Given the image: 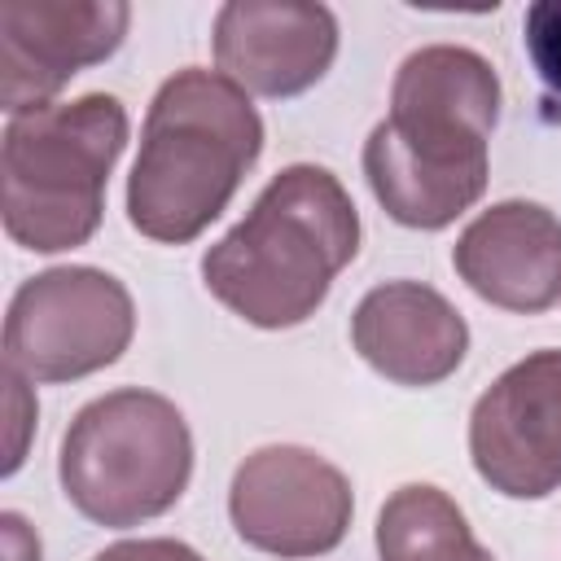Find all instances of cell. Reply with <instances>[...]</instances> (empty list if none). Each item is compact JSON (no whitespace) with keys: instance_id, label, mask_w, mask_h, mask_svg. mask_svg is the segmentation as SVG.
Returning <instances> with one entry per match:
<instances>
[{"instance_id":"5b68a950","label":"cell","mask_w":561,"mask_h":561,"mask_svg":"<svg viewBox=\"0 0 561 561\" xmlns=\"http://www.w3.org/2000/svg\"><path fill=\"white\" fill-rule=\"evenodd\" d=\"M188 473L193 434L184 412L140 386L83 403L61 434V491L101 526H136L167 513L184 495Z\"/></svg>"},{"instance_id":"3957f363","label":"cell","mask_w":561,"mask_h":561,"mask_svg":"<svg viewBox=\"0 0 561 561\" xmlns=\"http://www.w3.org/2000/svg\"><path fill=\"white\" fill-rule=\"evenodd\" d=\"M263 153V118L219 70L184 66L149 101L127 175V219L149 241H193Z\"/></svg>"},{"instance_id":"277c9868","label":"cell","mask_w":561,"mask_h":561,"mask_svg":"<svg viewBox=\"0 0 561 561\" xmlns=\"http://www.w3.org/2000/svg\"><path fill=\"white\" fill-rule=\"evenodd\" d=\"M127 145V110L110 92H83L13 114L0 140L4 232L35 254L83 245L105 210V180Z\"/></svg>"},{"instance_id":"ba28073f","label":"cell","mask_w":561,"mask_h":561,"mask_svg":"<svg viewBox=\"0 0 561 561\" xmlns=\"http://www.w3.org/2000/svg\"><path fill=\"white\" fill-rule=\"evenodd\" d=\"M469 456L500 495L539 500L561 486V351L517 359L478 394Z\"/></svg>"},{"instance_id":"6da1fadb","label":"cell","mask_w":561,"mask_h":561,"mask_svg":"<svg viewBox=\"0 0 561 561\" xmlns=\"http://www.w3.org/2000/svg\"><path fill=\"white\" fill-rule=\"evenodd\" d=\"M500 118L495 66L465 44L408 53L390 83V114L364 140V175L403 228H447L486 188V140Z\"/></svg>"},{"instance_id":"7a4b0ae2","label":"cell","mask_w":561,"mask_h":561,"mask_svg":"<svg viewBox=\"0 0 561 561\" xmlns=\"http://www.w3.org/2000/svg\"><path fill=\"white\" fill-rule=\"evenodd\" d=\"M355 250L359 215L342 180L329 167L294 162L202 254V280L245 324L289 329L316 316Z\"/></svg>"},{"instance_id":"9c48e42d","label":"cell","mask_w":561,"mask_h":561,"mask_svg":"<svg viewBox=\"0 0 561 561\" xmlns=\"http://www.w3.org/2000/svg\"><path fill=\"white\" fill-rule=\"evenodd\" d=\"M123 0H0V105L44 110L83 70L105 61L127 35Z\"/></svg>"},{"instance_id":"7c38bea8","label":"cell","mask_w":561,"mask_h":561,"mask_svg":"<svg viewBox=\"0 0 561 561\" xmlns=\"http://www.w3.org/2000/svg\"><path fill=\"white\" fill-rule=\"evenodd\" d=\"M351 342L386 381L438 386L460 368L469 351V324L434 285L386 280L359 298L351 316Z\"/></svg>"},{"instance_id":"8fae6325","label":"cell","mask_w":561,"mask_h":561,"mask_svg":"<svg viewBox=\"0 0 561 561\" xmlns=\"http://www.w3.org/2000/svg\"><path fill=\"white\" fill-rule=\"evenodd\" d=\"M451 267L491 307L548 311L561 294V219L539 202H495L456 237Z\"/></svg>"},{"instance_id":"8992f818","label":"cell","mask_w":561,"mask_h":561,"mask_svg":"<svg viewBox=\"0 0 561 561\" xmlns=\"http://www.w3.org/2000/svg\"><path fill=\"white\" fill-rule=\"evenodd\" d=\"M136 333L118 276L66 263L18 285L4 311V364L31 381H75L114 364Z\"/></svg>"},{"instance_id":"52a82bcc","label":"cell","mask_w":561,"mask_h":561,"mask_svg":"<svg viewBox=\"0 0 561 561\" xmlns=\"http://www.w3.org/2000/svg\"><path fill=\"white\" fill-rule=\"evenodd\" d=\"M346 473L311 447L272 443L250 451L228 486L237 535L272 557H320L346 539L351 526Z\"/></svg>"},{"instance_id":"4fadbf2b","label":"cell","mask_w":561,"mask_h":561,"mask_svg":"<svg viewBox=\"0 0 561 561\" xmlns=\"http://www.w3.org/2000/svg\"><path fill=\"white\" fill-rule=\"evenodd\" d=\"M381 561H495L469 530L456 500L430 482L399 486L377 513Z\"/></svg>"},{"instance_id":"9a60e30c","label":"cell","mask_w":561,"mask_h":561,"mask_svg":"<svg viewBox=\"0 0 561 561\" xmlns=\"http://www.w3.org/2000/svg\"><path fill=\"white\" fill-rule=\"evenodd\" d=\"M92 561H202V552H193L180 539H118L101 548Z\"/></svg>"},{"instance_id":"30bf717a","label":"cell","mask_w":561,"mask_h":561,"mask_svg":"<svg viewBox=\"0 0 561 561\" xmlns=\"http://www.w3.org/2000/svg\"><path fill=\"white\" fill-rule=\"evenodd\" d=\"M337 57V18L316 0H228L215 13L219 70L259 96L307 92Z\"/></svg>"},{"instance_id":"5bb4252c","label":"cell","mask_w":561,"mask_h":561,"mask_svg":"<svg viewBox=\"0 0 561 561\" xmlns=\"http://www.w3.org/2000/svg\"><path fill=\"white\" fill-rule=\"evenodd\" d=\"M522 31H526L522 39H526V53H530L539 79L548 83V92L561 96V0L530 4Z\"/></svg>"},{"instance_id":"2e32d148","label":"cell","mask_w":561,"mask_h":561,"mask_svg":"<svg viewBox=\"0 0 561 561\" xmlns=\"http://www.w3.org/2000/svg\"><path fill=\"white\" fill-rule=\"evenodd\" d=\"M4 386H9V421H13V438H9V460H4V473H13L22 465V451H26V430L35 421V399H26V377L18 368L4 364Z\"/></svg>"}]
</instances>
